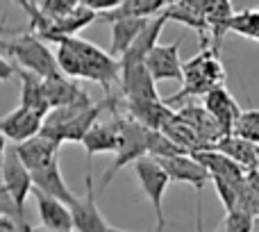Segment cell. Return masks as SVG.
<instances>
[{"label":"cell","mask_w":259,"mask_h":232,"mask_svg":"<svg viewBox=\"0 0 259 232\" xmlns=\"http://www.w3.org/2000/svg\"><path fill=\"white\" fill-rule=\"evenodd\" d=\"M118 105L121 100L116 96H105L100 103L94 100H84V103L71 105V107H59V109H50V114L44 119L41 125V137L50 139L53 143L62 146L66 141L73 143H82V139L87 137L91 128L98 123L100 114L103 112H112L118 114Z\"/></svg>","instance_id":"cell-1"},{"label":"cell","mask_w":259,"mask_h":232,"mask_svg":"<svg viewBox=\"0 0 259 232\" xmlns=\"http://www.w3.org/2000/svg\"><path fill=\"white\" fill-rule=\"evenodd\" d=\"M57 44H66L75 55V80H91L103 87L105 96H112L109 91H112L114 82L121 80V62L116 57H112L107 50L87 39H80V36H66V39H59Z\"/></svg>","instance_id":"cell-2"},{"label":"cell","mask_w":259,"mask_h":232,"mask_svg":"<svg viewBox=\"0 0 259 232\" xmlns=\"http://www.w3.org/2000/svg\"><path fill=\"white\" fill-rule=\"evenodd\" d=\"M216 87H225V68L221 64V57L207 46V48H200V53L193 55L189 62H184L182 89L170 96L168 100H164V103L170 107V105H178L184 98H191V96L205 98Z\"/></svg>","instance_id":"cell-3"},{"label":"cell","mask_w":259,"mask_h":232,"mask_svg":"<svg viewBox=\"0 0 259 232\" xmlns=\"http://www.w3.org/2000/svg\"><path fill=\"white\" fill-rule=\"evenodd\" d=\"M0 50L7 55V59H14V66L23 68V71H30L39 78H50L57 75L59 66L55 53L46 46V41H41L36 34L32 32H23L16 39L12 41H3L0 39Z\"/></svg>","instance_id":"cell-4"},{"label":"cell","mask_w":259,"mask_h":232,"mask_svg":"<svg viewBox=\"0 0 259 232\" xmlns=\"http://www.w3.org/2000/svg\"><path fill=\"white\" fill-rule=\"evenodd\" d=\"M121 123V141H118V150L114 152L112 169L103 175V187H107L114 180V175L127 164H137L139 160L148 157V134L150 130H146L143 125H139L137 121H132L130 116H118Z\"/></svg>","instance_id":"cell-5"},{"label":"cell","mask_w":259,"mask_h":232,"mask_svg":"<svg viewBox=\"0 0 259 232\" xmlns=\"http://www.w3.org/2000/svg\"><path fill=\"white\" fill-rule=\"evenodd\" d=\"M134 175L139 180V187L146 194V198L150 201L152 210H155V219H157V228L155 232H164L166 228V219H164V194L168 189L170 180L166 175V171L161 169V164L152 157H143L134 164Z\"/></svg>","instance_id":"cell-6"},{"label":"cell","mask_w":259,"mask_h":232,"mask_svg":"<svg viewBox=\"0 0 259 232\" xmlns=\"http://www.w3.org/2000/svg\"><path fill=\"white\" fill-rule=\"evenodd\" d=\"M0 173H3L5 191L12 196V201H14V205H16V212H18V216H21L23 225H27V221H25V201H27V196L32 194L34 184H32L30 171H27L25 164L21 162L16 148H9L7 150Z\"/></svg>","instance_id":"cell-7"},{"label":"cell","mask_w":259,"mask_h":232,"mask_svg":"<svg viewBox=\"0 0 259 232\" xmlns=\"http://www.w3.org/2000/svg\"><path fill=\"white\" fill-rule=\"evenodd\" d=\"M73 216V230L75 232H107L112 225L105 221L103 212L98 210L96 203V189H94V175L91 169H87L84 178V196H77V201L71 207Z\"/></svg>","instance_id":"cell-8"},{"label":"cell","mask_w":259,"mask_h":232,"mask_svg":"<svg viewBox=\"0 0 259 232\" xmlns=\"http://www.w3.org/2000/svg\"><path fill=\"white\" fill-rule=\"evenodd\" d=\"M211 7V0H175L168 3L164 9L166 21H178L182 25L191 27L200 36V48L209 46V34H207V12Z\"/></svg>","instance_id":"cell-9"},{"label":"cell","mask_w":259,"mask_h":232,"mask_svg":"<svg viewBox=\"0 0 259 232\" xmlns=\"http://www.w3.org/2000/svg\"><path fill=\"white\" fill-rule=\"evenodd\" d=\"M202 107H205L207 114L214 119V123L219 125L223 137H228V134L234 132V125H237L239 116L243 112V109L237 105L234 96L230 94L225 87H216L214 91H209V94L202 98Z\"/></svg>","instance_id":"cell-10"},{"label":"cell","mask_w":259,"mask_h":232,"mask_svg":"<svg viewBox=\"0 0 259 232\" xmlns=\"http://www.w3.org/2000/svg\"><path fill=\"white\" fill-rule=\"evenodd\" d=\"M157 162H159L161 169L166 171V175H168L170 182L191 184L198 194L207 187V182H211V175L207 173V169L193 155L166 157V160H157Z\"/></svg>","instance_id":"cell-11"},{"label":"cell","mask_w":259,"mask_h":232,"mask_svg":"<svg viewBox=\"0 0 259 232\" xmlns=\"http://www.w3.org/2000/svg\"><path fill=\"white\" fill-rule=\"evenodd\" d=\"M41 125H44V119L23 107H16L9 114L0 116V134L7 141H14V146H21V143L39 137Z\"/></svg>","instance_id":"cell-12"},{"label":"cell","mask_w":259,"mask_h":232,"mask_svg":"<svg viewBox=\"0 0 259 232\" xmlns=\"http://www.w3.org/2000/svg\"><path fill=\"white\" fill-rule=\"evenodd\" d=\"M182 66L184 62L180 59V41H173V44H166V46L157 44V48L146 59V68L150 71L155 82H161V80L182 82Z\"/></svg>","instance_id":"cell-13"},{"label":"cell","mask_w":259,"mask_h":232,"mask_svg":"<svg viewBox=\"0 0 259 232\" xmlns=\"http://www.w3.org/2000/svg\"><path fill=\"white\" fill-rule=\"evenodd\" d=\"M121 91L125 100H161L157 91V82L152 80L146 64H132V66H121Z\"/></svg>","instance_id":"cell-14"},{"label":"cell","mask_w":259,"mask_h":232,"mask_svg":"<svg viewBox=\"0 0 259 232\" xmlns=\"http://www.w3.org/2000/svg\"><path fill=\"white\" fill-rule=\"evenodd\" d=\"M118 141H121V123H118V114L107 123H96L94 128L87 132L82 139V146L87 150V169H91V160L100 152H116Z\"/></svg>","instance_id":"cell-15"},{"label":"cell","mask_w":259,"mask_h":232,"mask_svg":"<svg viewBox=\"0 0 259 232\" xmlns=\"http://www.w3.org/2000/svg\"><path fill=\"white\" fill-rule=\"evenodd\" d=\"M125 109L130 119L152 132H161L175 114L164 100H125Z\"/></svg>","instance_id":"cell-16"},{"label":"cell","mask_w":259,"mask_h":232,"mask_svg":"<svg viewBox=\"0 0 259 232\" xmlns=\"http://www.w3.org/2000/svg\"><path fill=\"white\" fill-rule=\"evenodd\" d=\"M198 162H200L202 166L207 169V173L211 175V180H223V182L232 184V187H243V180H246V171L241 169L239 164H234L230 157H225L223 152L214 150V148H209V150H202V152H196Z\"/></svg>","instance_id":"cell-17"},{"label":"cell","mask_w":259,"mask_h":232,"mask_svg":"<svg viewBox=\"0 0 259 232\" xmlns=\"http://www.w3.org/2000/svg\"><path fill=\"white\" fill-rule=\"evenodd\" d=\"M44 87H46V98H48L50 109L71 107V105L89 100V94H87L84 89H80L73 80H68L66 75H62V73L46 78Z\"/></svg>","instance_id":"cell-18"},{"label":"cell","mask_w":259,"mask_h":232,"mask_svg":"<svg viewBox=\"0 0 259 232\" xmlns=\"http://www.w3.org/2000/svg\"><path fill=\"white\" fill-rule=\"evenodd\" d=\"M164 25H166V16H164V14L150 18V21H148V25L141 30V34L137 36V41L132 44V48H130L127 53L118 59V62H121V66L146 64L148 55L157 48V41H159V34H161V30H164Z\"/></svg>","instance_id":"cell-19"},{"label":"cell","mask_w":259,"mask_h":232,"mask_svg":"<svg viewBox=\"0 0 259 232\" xmlns=\"http://www.w3.org/2000/svg\"><path fill=\"white\" fill-rule=\"evenodd\" d=\"M16 75L21 78V105L18 107L36 114L39 119H46L50 114V105L46 98L44 78L34 75L30 71H23V68H16Z\"/></svg>","instance_id":"cell-20"},{"label":"cell","mask_w":259,"mask_h":232,"mask_svg":"<svg viewBox=\"0 0 259 232\" xmlns=\"http://www.w3.org/2000/svg\"><path fill=\"white\" fill-rule=\"evenodd\" d=\"M211 148L219 150V152H223L225 157H230V160H232L234 164L241 166L246 173H250V171H259V148L255 146V143L237 137V134L221 137Z\"/></svg>","instance_id":"cell-21"},{"label":"cell","mask_w":259,"mask_h":232,"mask_svg":"<svg viewBox=\"0 0 259 232\" xmlns=\"http://www.w3.org/2000/svg\"><path fill=\"white\" fill-rule=\"evenodd\" d=\"M36 198V207H39V219H41V228L46 230H62V232H71L73 230V216L64 203H59L57 198L46 196L39 189H32Z\"/></svg>","instance_id":"cell-22"},{"label":"cell","mask_w":259,"mask_h":232,"mask_svg":"<svg viewBox=\"0 0 259 232\" xmlns=\"http://www.w3.org/2000/svg\"><path fill=\"white\" fill-rule=\"evenodd\" d=\"M234 18V7L230 0H211V7L207 12V34H209V48L221 57V46L225 34L230 32Z\"/></svg>","instance_id":"cell-23"},{"label":"cell","mask_w":259,"mask_h":232,"mask_svg":"<svg viewBox=\"0 0 259 232\" xmlns=\"http://www.w3.org/2000/svg\"><path fill=\"white\" fill-rule=\"evenodd\" d=\"M18 152V157H21V162L25 164L27 171H36L41 169V166L50 164L53 160H59V146L57 143H53L50 139L46 137H34L30 139V141L21 143V146H14Z\"/></svg>","instance_id":"cell-24"},{"label":"cell","mask_w":259,"mask_h":232,"mask_svg":"<svg viewBox=\"0 0 259 232\" xmlns=\"http://www.w3.org/2000/svg\"><path fill=\"white\" fill-rule=\"evenodd\" d=\"M148 21L150 18H118V21H112V50H109V55L121 59L132 48V44L141 34L143 27L148 25Z\"/></svg>","instance_id":"cell-25"},{"label":"cell","mask_w":259,"mask_h":232,"mask_svg":"<svg viewBox=\"0 0 259 232\" xmlns=\"http://www.w3.org/2000/svg\"><path fill=\"white\" fill-rule=\"evenodd\" d=\"M178 116L184 121V123L191 125V128L196 130L202 139H205V143L209 148L214 146L221 137H223V134H221V130H219V125L214 123V119L207 114V109L202 107V105H193V103L182 105V107L178 109Z\"/></svg>","instance_id":"cell-26"},{"label":"cell","mask_w":259,"mask_h":232,"mask_svg":"<svg viewBox=\"0 0 259 232\" xmlns=\"http://www.w3.org/2000/svg\"><path fill=\"white\" fill-rule=\"evenodd\" d=\"M166 7H168V0H121V5L103 14V18H107L109 23L118 18H155L164 14Z\"/></svg>","instance_id":"cell-27"},{"label":"cell","mask_w":259,"mask_h":232,"mask_svg":"<svg viewBox=\"0 0 259 232\" xmlns=\"http://www.w3.org/2000/svg\"><path fill=\"white\" fill-rule=\"evenodd\" d=\"M230 32H234V34H239V36H246V39L259 41V7L234 12Z\"/></svg>","instance_id":"cell-28"},{"label":"cell","mask_w":259,"mask_h":232,"mask_svg":"<svg viewBox=\"0 0 259 232\" xmlns=\"http://www.w3.org/2000/svg\"><path fill=\"white\" fill-rule=\"evenodd\" d=\"M232 134L259 146V109H246V112H241Z\"/></svg>","instance_id":"cell-29"},{"label":"cell","mask_w":259,"mask_h":232,"mask_svg":"<svg viewBox=\"0 0 259 232\" xmlns=\"http://www.w3.org/2000/svg\"><path fill=\"white\" fill-rule=\"evenodd\" d=\"M77 5H80V0H41V3H36V7L41 9V14L46 18L57 23L64 21L66 16H71L77 9Z\"/></svg>","instance_id":"cell-30"},{"label":"cell","mask_w":259,"mask_h":232,"mask_svg":"<svg viewBox=\"0 0 259 232\" xmlns=\"http://www.w3.org/2000/svg\"><path fill=\"white\" fill-rule=\"evenodd\" d=\"M221 228L225 232H255V216L243 210H232L225 214Z\"/></svg>","instance_id":"cell-31"},{"label":"cell","mask_w":259,"mask_h":232,"mask_svg":"<svg viewBox=\"0 0 259 232\" xmlns=\"http://www.w3.org/2000/svg\"><path fill=\"white\" fill-rule=\"evenodd\" d=\"M14 75H16V66H14L7 57L0 55V82H9Z\"/></svg>","instance_id":"cell-32"},{"label":"cell","mask_w":259,"mask_h":232,"mask_svg":"<svg viewBox=\"0 0 259 232\" xmlns=\"http://www.w3.org/2000/svg\"><path fill=\"white\" fill-rule=\"evenodd\" d=\"M9 146H7V139L0 134V169H3V162H5V155H7Z\"/></svg>","instance_id":"cell-33"},{"label":"cell","mask_w":259,"mask_h":232,"mask_svg":"<svg viewBox=\"0 0 259 232\" xmlns=\"http://www.w3.org/2000/svg\"><path fill=\"white\" fill-rule=\"evenodd\" d=\"M0 230H5V232H16V228H14L9 221H5V219H0Z\"/></svg>","instance_id":"cell-34"},{"label":"cell","mask_w":259,"mask_h":232,"mask_svg":"<svg viewBox=\"0 0 259 232\" xmlns=\"http://www.w3.org/2000/svg\"><path fill=\"white\" fill-rule=\"evenodd\" d=\"M27 232H62V230H46V228H27Z\"/></svg>","instance_id":"cell-35"},{"label":"cell","mask_w":259,"mask_h":232,"mask_svg":"<svg viewBox=\"0 0 259 232\" xmlns=\"http://www.w3.org/2000/svg\"><path fill=\"white\" fill-rule=\"evenodd\" d=\"M107 232H125V230H118V228H109Z\"/></svg>","instance_id":"cell-36"},{"label":"cell","mask_w":259,"mask_h":232,"mask_svg":"<svg viewBox=\"0 0 259 232\" xmlns=\"http://www.w3.org/2000/svg\"><path fill=\"white\" fill-rule=\"evenodd\" d=\"M3 32H9V27H3V25H0V34H3Z\"/></svg>","instance_id":"cell-37"},{"label":"cell","mask_w":259,"mask_h":232,"mask_svg":"<svg viewBox=\"0 0 259 232\" xmlns=\"http://www.w3.org/2000/svg\"><path fill=\"white\" fill-rule=\"evenodd\" d=\"M255 232H259V223H257V221H255Z\"/></svg>","instance_id":"cell-38"},{"label":"cell","mask_w":259,"mask_h":232,"mask_svg":"<svg viewBox=\"0 0 259 232\" xmlns=\"http://www.w3.org/2000/svg\"><path fill=\"white\" fill-rule=\"evenodd\" d=\"M216 232H225V230H223V228H219V230H216Z\"/></svg>","instance_id":"cell-39"},{"label":"cell","mask_w":259,"mask_h":232,"mask_svg":"<svg viewBox=\"0 0 259 232\" xmlns=\"http://www.w3.org/2000/svg\"><path fill=\"white\" fill-rule=\"evenodd\" d=\"M257 148H259V146H257Z\"/></svg>","instance_id":"cell-40"}]
</instances>
